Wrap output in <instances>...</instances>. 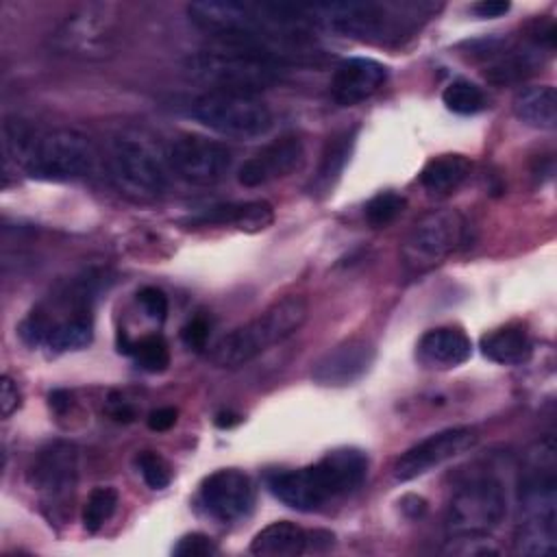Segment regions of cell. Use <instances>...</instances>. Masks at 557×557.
<instances>
[{"mask_svg":"<svg viewBox=\"0 0 557 557\" xmlns=\"http://www.w3.org/2000/svg\"><path fill=\"white\" fill-rule=\"evenodd\" d=\"M368 474V455L359 448H335L298 470H276L265 483L274 498L296 511H315L355 492Z\"/></svg>","mask_w":557,"mask_h":557,"instance_id":"6da1fadb","label":"cell"},{"mask_svg":"<svg viewBox=\"0 0 557 557\" xmlns=\"http://www.w3.org/2000/svg\"><path fill=\"white\" fill-rule=\"evenodd\" d=\"M433 2H331L307 7L315 26L344 37L389 46L398 44L437 13Z\"/></svg>","mask_w":557,"mask_h":557,"instance_id":"7a4b0ae2","label":"cell"},{"mask_svg":"<svg viewBox=\"0 0 557 557\" xmlns=\"http://www.w3.org/2000/svg\"><path fill=\"white\" fill-rule=\"evenodd\" d=\"M283 65L239 46L215 44L183 61V74L209 91L250 94L263 91L281 81Z\"/></svg>","mask_w":557,"mask_h":557,"instance_id":"3957f363","label":"cell"},{"mask_svg":"<svg viewBox=\"0 0 557 557\" xmlns=\"http://www.w3.org/2000/svg\"><path fill=\"white\" fill-rule=\"evenodd\" d=\"M309 315V305L302 296L289 294L263 313L235 326L222 335L209 350V359L218 368H239L265 352L270 346L285 342L305 324Z\"/></svg>","mask_w":557,"mask_h":557,"instance_id":"277c9868","label":"cell"},{"mask_svg":"<svg viewBox=\"0 0 557 557\" xmlns=\"http://www.w3.org/2000/svg\"><path fill=\"white\" fill-rule=\"evenodd\" d=\"M98 161L96 146L87 135L74 128L35 131L22 172L28 178L46 183H67L85 178L94 172Z\"/></svg>","mask_w":557,"mask_h":557,"instance_id":"5b68a950","label":"cell"},{"mask_svg":"<svg viewBox=\"0 0 557 557\" xmlns=\"http://www.w3.org/2000/svg\"><path fill=\"white\" fill-rule=\"evenodd\" d=\"M507 516V492L496 476L483 474L461 483L446 507L444 527L450 540L487 537Z\"/></svg>","mask_w":557,"mask_h":557,"instance_id":"8992f818","label":"cell"},{"mask_svg":"<svg viewBox=\"0 0 557 557\" xmlns=\"http://www.w3.org/2000/svg\"><path fill=\"white\" fill-rule=\"evenodd\" d=\"M107 172L120 194L152 202L168 189V174L154 148L135 135H117L107 150Z\"/></svg>","mask_w":557,"mask_h":557,"instance_id":"52a82bcc","label":"cell"},{"mask_svg":"<svg viewBox=\"0 0 557 557\" xmlns=\"http://www.w3.org/2000/svg\"><path fill=\"white\" fill-rule=\"evenodd\" d=\"M122 37V15L115 4L94 2L72 11L50 35V44L61 54L78 59L111 57Z\"/></svg>","mask_w":557,"mask_h":557,"instance_id":"ba28073f","label":"cell"},{"mask_svg":"<svg viewBox=\"0 0 557 557\" xmlns=\"http://www.w3.org/2000/svg\"><path fill=\"white\" fill-rule=\"evenodd\" d=\"M466 220L457 209L442 207L420 215L407 233L400 259L407 274H422L444 263L463 242Z\"/></svg>","mask_w":557,"mask_h":557,"instance_id":"9c48e42d","label":"cell"},{"mask_svg":"<svg viewBox=\"0 0 557 557\" xmlns=\"http://www.w3.org/2000/svg\"><path fill=\"white\" fill-rule=\"evenodd\" d=\"M189 113L209 131L233 139H255L272 128V111L250 94L207 91L191 102Z\"/></svg>","mask_w":557,"mask_h":557,"instance_id":"30bf717a","label":"cell"},{"mask_svg":"<svg viewBox=\"0 0 557 557\" xmlns=\"http://www.w3.org/2000/svg\"><path fill=\"white\" fill-rule=\"evenodd\" d=\"M170 170L191 185H213L226 176L233 163L231 148L205 135H181L165 152Z\"/></svg>","mask_w":557,"mask_h":557,"instance_id":"8fae6325","label":"cell"},{"mask_svg":"<svg viewBox=\"0 0 557 557\" xmlns=\"http://www.w3.org/2000/svg\"><path fill=\"white\" fill-rule=\"evenodd\" d=\"M28 481L48 507L65 505L78 483V448L65 440L46 444L33 459Z\"/></svg>","mask_w":557,"mask_h":557,"instance_id":"7c38bea8","label":"cell"},{"mask_svg":"<svg viewBox=\"0 0 557 557\" xmlns=\"http://www.w3.org/2000/svg\"><path fill=\"white\" fill-rule=\"evenodd\" d=\"M476 440L479 433L472 426H450L431 433L398 455V459L392 466V474L400 483L413 481L431 472L433 468L446 463L448 459L470 450L476 444Z\"/></svg>","mask_w":557,"mask_h":557,"instance_id":"4fadbf2b","label":"cell"},{"mask_svg":"<svg viewBox=\"0 0 557 557\" xmlns=\"http://www.w3.org/2000/svg\"><path fill=\"white\" fill-rule=\"evenodd\" d=\"M200 503L211 518L220 522H235L252 509L255 483L244 470H215L200 485Z\"/></svg>","mask_w":557,"mask_h":557,"instance_id":"5bb4252c","label":"cell"},{"mask_svg":"<svg viewBox=\"0 0 557 557\" xmlns=\"http://www.w3.org/2000/svg\"><path fill=\"white\" fill-rule=\"evenodd\" d=\"M374 359L376 348L370 339L350 337L315 359L311 379L322 387H348L368 374Z\"/></svg>","mask_w":557,"mask_h":557,"instance_id":"9a60e30c","label":"cell"},{"mask_svg":"<svg viewBox=\"0 0 557 557\" xmlns=\"http://www.w3.org/2000/svg\"><path fill=\"white\" fill-rule=\"evenodd\" d=\"M305 161V146L294 135H283L268 146H263L257 154L244 161L237 170V181L244 187H259L270 181L289 176Z\"/></svg>","mask_w":557,"mask_h":557,"instance_id":"2e32d148","label":"cell"},{"mask_svg":"<svg viewBox=\"0 0 557 557\" xmlns=\"http://www.w3.org/2000/svg\"><path fill=\"white\" fill-rule=\"evenodd\" d=\"M387 81V67L370 57L339 61L331 76V96L342 107H352L376 94Z\"/></svg>","mask_w":557,"mask_h":557,"instance_id":"e0dca14e","label":"cell"},{"mask_svg":"<svg viewBox=\"0 0 557 557\" xmlns=\"http://www.w3.org/2000/svg\"><path fill=\"white\" fill-rule=\"evenodd\" d=\"M472 355L470 337L457 326H437L426 331L416 346V357L422 366L450 370L466 363Z\"/></svg>","mask_w":557,"mask_h":557,"instance_id":"ac0fdd59","label":"cell"},{"mask_svg":"<svg viewBox=\"0 0 557 557\" xmlns=\"http://www.w3.org/2000/svg\"><path fill=\"white\" fill-rule=\"evenodd\" d=\"M191 222L200 224H233L244 233H261L274 222V207L268 200H246L211 207L209 211L196 215Z\"/></svg>","mask_w":557,"mask_h":557,"instance_id":"d6986e66","label":"cell"},{"mask_svg":"<svg viewBox=\"0 0 557 557\" xmlns=\"http://www.w3.org/2000/svg\"><path fill=\"white\" fill-rule=\"evenodd\" d=\"M513 115L531 128L553 131L557 126V94L553 85H529L511 100Z\"/></svg>","mask_w":557,"mask_h":557,"instance_id":"ffe728a7","label":"cell"},{"mask_svg":"<svg viewBox=\"0 0 557 557\" xmlns=\"http://www.w3.org/2000/svg\"><path fill=\"white\" fill-rule=\"evenodd\" d=\"M309 548V531L289 520L263 527L250 542V553L259 557H296Z\"/></svg>","mask_w":557,"mask_h":557,"instance_id":"44dd1931","label":"cell"},{"mask_svg":"<svg viewBox=\"0 0 557 557\" xmlns=\"http://www.w3.org/2000/svg\"><path fill=\"white\" fill-rule=\"evenodd\" d=\"M481 352L500 366H522L531 359L533 344L524 326L505 324L481 337Z\"/></svg>","mask_w":557,"mask_h":557,"instance_id":"7402d4cb","label":"cell"},{"mask_svg":"<svg viewBox=\"0 0 557 557\" xmlns=\"http://www.w3.org/2000/svg\"><path fill=\"white\" fill-rule=\"evenodd\" d=\"M472 172V161L459 152L437 154L426 161L420 172V185L431 196H448L453 194Z\"/></svg>","mask_w":557,"mask_h":557,"instance_id":"603a6c76","label":"cell"},{"mask_svg":"<svg viewBox=\"0 0 557 557\" xmlns=\"http://www.w3.org/2000/svg\"><path fill=\"white\" fill-rule=\"evenodd\" d=\"M355 135H357V128H350V131H342V133L333 135L326 141L320 163H318V170L309 183V189L313 196H320V194L324 196L335 187V183L339 181V176L350 159V152L355 148Z\"/></svg>","mask_w":557,"mask_h":557,"instance_id":"cb8c5ba5","label":"cell"},{"mask_svg":"<svg viewBox=\"0 0 557 557\" xmlns=\"http://www.w3.org/2000/svg\"><path fill=\"white\" fill-rule=\"evenodd\" d=\"M511 550L516 555L546 557L557 550V520L518 518Z\"/></svg>","mask_w":557,"mask_h":557,"instance_id":"d4e9b609","label":"cell"},{"mask_svg":"<svg viewBox=\"0 0 557 557\" xmlns=\"http://www.w3.org/2000/svg\"><path fill=\"white\" fill-rule=\"evenodd\" d=\"M94 339V320L91 315H76L61 322L50 324L44 331L41 346H48L52 350H78L91 344Z\"/></svg>","mask_w":557,"mask_h":557,"instance_id":"484cf974","label":"cell"},{"mask_svg":"<svg viewBox=\"0 0 557 557\" xmlns=\"http://www.w3.org/2000/svg\"><path fill=\"white\" fill-rule=\"evenodd\" d=\"M35 137V128L24 122L22 117H7L2 124V154H4V170L20 168L28 152V146Z\"/></svg>","mask_w":557,"mask_h":557,"instance_id":"4316f807","label":"cell"},{"mask_svg":"<svg viewBox=\"0 0 557 557\" xmlns=\"http://www.w3.org/2000/svg\"><path fill=\"white\" fill-rule=\"evenodd\" d=\"M442 102L448 111L459 115H474L487 107L485 91L466 78H457L442 91Z\"/></svg>","mask_w":557,"mask_h":557,"instance_id":"83f0119b","label":"cell"},{"mask_svg":"<svg viewBox=\"0 0 557 557\" xmlns=\"http://www.w3.org/2000/svg\"><path fill=\"white\" fill-rule=\"evenodd\" d=\"M117 503H120V496H117L115 487H109V485L94 487L89 492V496L83 505V513H81L85 531H89V533L100 531L102 524L115 513Z\"/></svg>","mask_w":557,"mask_h":557,"instance_id":"f1b7e54d","label":"cell"},{"mask_svg":"<svg viewBox=\"0 0 557 557\" xmlns=\"http://www.w3.org/2000/svg\"><path fill=\"white\" fill-rule=\"evenodd\" d=\"M131 355L135 357L137 366L146 372H152V374H159V372H165L168 366H170V346L168 342L152 333V335H146L137 342H133V348H131Z\"/></svg>","mask_w":557,"mask_h":557,"instance_id":"f546056e","label":"cell"},{"mask_svg":"<svg viewBox=\"0 0 557 557\" xmlns=\"http://www.w3.org/2000/svg\"><path fill=\"white\" fill-rule=\"evenodd\" d=\"M407 207L405 196L396 191H379L366 202L363 215L372 228H385L389 226Z\"/></svg>","mask_w":557,"mask_h":557,"instance_id":"4dcf8cb0","label":"cell"},{"mask_svg":"<svg viewBox=\"0 0 557 557\" xmlns=\"http://www.w3.org/2000/svg\"><path fill=\"white\" fill-rule=\"evenodd\" d=\"M135 463L150 490H165L170 485L172 472H170L168 461L161 455H157L152 450H144L137 455Z\"/></svg>","mask_w":557,"mask_h":557,"instance_id":"1f68e13d","label":"cell"},{"mask_svg":"<svg viewBox=\"0 0 557 557\" xmlns=\"http://www.w3.org/2000/svg\"><path fill=\"white\" fill-rule=\"evenodd\" d=\"M172 553H174L176 557H209V555H215V553H218V544H215L207 533L194 531V533L183 535V537L174 544Z\"/></svg>","mask_w":557,"mask_h":557,"instance_id":"d6a6232c","label":"cell"},{"mask_svg":"<svg viewBox=\"0 0 557 557\" xmlns=\"http://www.w3.org/2000/svg\"><path fill=\"white\" fill-rule=\"evenodd\" d=\"M137 302L141 305L144 313L150 318V320H157V322H163L168 318V309H170V302H168V296L163 289L154 287V285H146L137 292Z\"/></svg>","mask_w":557,"mask_h":557,"instance_id":"836d02e7","label":"cell"},{"mask_svg":"<svg viewBox=\"0 0 557 557\" xmlns=\"http://www.w3.org/2000/svg\"><path fill=\"white\" fill-rule=\"evenodd\" d=\"M209 333H211L209 320H207V318H202V315L191 318V320L181 329L183 344H185L187 348H191V350H202V348H207Z\"/></svg>","mask_w":557,"mask_h":557,"instance_id":"e575fe53","label":"cell"},{"mask_svg":"<svg viewBox=\"0 0 557 557\" xmlns=\"http://www.w3.org/2000/svg\"><path fill=\"white\" fill-rule=\"evenodd\" d=\"M20 400H22V394H20L17 383L11 376L4 374L0 379V411H2V418H9L13 411H17Z\"/></svg>","mask_w":557,"mask_h":557,"instance_id":"d590c367","label":"cell"},{"mask_svg":"<svg viewBox=\"0 0 557 557\" xmlns=\"http://www.w3.org/2000/svg\"><path fill=\"white\" fill-rule=\"evenodd\" d=\"M104 411L115 422H133L137 416L135 407L122 394H115V392H111L109 398L104 400Z\"/></svg>","mask_w":557,"mask_h":557,"instance_id":"8d00e7d4","label":"cell"},{"mask_svg":"<svg viewBox=\"0 0 557 557\" xmlns=\"http://www.w3.org/2000/svg\"><path fill=\"white\" fill-rule=\"evenodd\" d=\"M178 420V411L174 407H159V409H152L146 418L148 422V429L150 431H157V433H163V431H170Z\"/></svg>","mask_w":557,"mask_h":557,"instance_id":"74e56055","label":"cell"},{"mask_svg":"<svg viewBox=\"0 0 557 557\" xmlns=\"http://www.w3.org/2000/svg\"><path fill=\"white\" fill-rule=\"evenodd\" d=\"M511 9L509 2H503V0H481L472 7V13H476L479 17H487V20H494V17H500L505 15L507 11Z\"/></svg>","mask_w":557,"mask_h":557,"instance_id":"f35d334b","label":"cell"},{"mask_svg":"<svg viewBox=\"0 0 557 557\" xmlns=\"http://www.w3.org/2000/svg\"><path fill=\"white\" fill-rule=\"evenodd\" d=\"M242 422V416H237V413H233V411H220L218 416H215V424L220 426V429H231V426H235V424H239Z\"/></svg>","mask_w":557,"mask_h":557,"instance_id":"ab89813d","label":"cell"}]
</instances>
